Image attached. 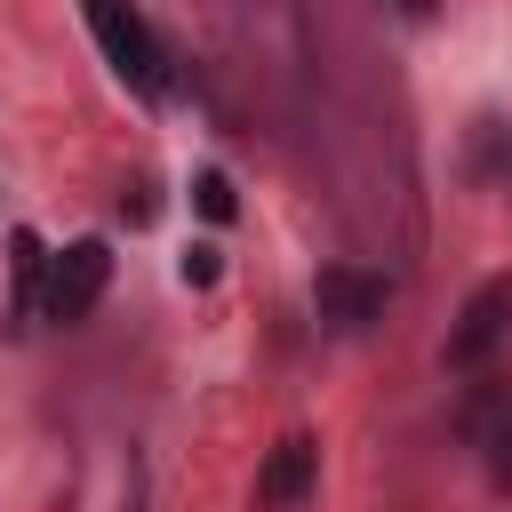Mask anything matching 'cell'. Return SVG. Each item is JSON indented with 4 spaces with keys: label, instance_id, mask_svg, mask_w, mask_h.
<instances>
[{
    "label": "cell",
    "instance_id": "6da1fadb",
    "mask_svg": "<svg viewBox=\"0 0 512 512\" xmlns=\"http://www.w3.org/2000/svg\"><path fill=\"white\" fill-rule=\"evenodd\" d=\"M80 16H88V32H96L104 64H112L136 96H160V88H168V48H160V32L144 24L136 0H80Z\"/></svg>",
    "mask_w": 512,
    "mask_h": 512
},
{
    "label": "cell",
    "instance_id": "7a4b0ae2",
    "mask_svg": "<svg viewBox=\"0 0 512 512\" xmlns=\"http://www.w3.org/2000/svg\"><path fill=\"white\" fill-rule=\"evenodd\" d=\"M504 336H512V280L496 272V280H480V288L464 296V312H456L440 360H448L456 376H472V368H488V360L504 352Z\"/></svg>",
    "mask_w": 512,
    "mask_h": 512
},
{
    "label": "cell",
    "instance_id": "3957f363",
    "mask_svg": "<svg viewBox=\"0 0 512 512\" xmlns=\"http://www.w3.org/2000/svg\"><path fill=\"white\" fill-rule=\"evenodd\" d=\"M104 280H112V248H104V240H72V248L48 256V272H40V312H48V320H88L96 296H104Z\"/></svg>",
    "mask_w": 512,
    "mask_h": 512
},
{
    "label": "cell",
    "instance_id": "277c9868",
    "mask_svg": "<svg viewBox=\"0 0 512 512\" xmlns=\"http://www.w3.org/2000/svg\"><path fill=\"white\" fill-rule=\"evenodd\" d=\"M312 304H320V320H328V328L360 336V328H376V320H384V280H376V272H360V264H320Z\"/></svg>",
    "mask_w": 512,
    "mask_h": 512
},
{
    "label": "cell",
    "instance_id": "5b68a950",
    "mask_svg": "<svg viewBox=\"0 0 512 512\" xmlns=\"http://www.w3.org/2000/svg\"><path fill=\"white\" fill-rule=\"evenodd\" d=\"M312 480H320V440L312 432H288V440H272V456L256 472V504L264 512H296L312 496Z\"/></svg>",
    "mask_w": 512,
    "mask_h": 512
},
{
    "label": "cell",
    "instance_id": "8992f818",
    "mask_svg": "<svg viewBox=\"0 0 512 512\" xmlns=\"http://www.w3.org/2000/svg\"><path fill=\"white\" fill-rule=\"evenodd\" d=\"M8 272H16V320H32L40 312V272H48V248H40V232H8Z\"/></svg>",
    "mask_w": 512,
    "mask_h": 512
},
{
    "label": "cell",
    "instance_id": "52a82bcc",
    "mask_svg": "<svg viewBox=\"0 0 512 512\" xmlns=\"http://www.w3.org/2000/svg\"><path fill=\"white\" fill-rule=\"evenodd\" d=\"M192 208H200L208 224H232V208H240V200H232V176H224V168H200V176H192Z\"/></svg>",
    "mask_w": 512,
    "mask_h": 512
},
{
    "label": "cell",
    "instance_id": "ba28073f",
    "mask_svg": "<svg viewBox=\"0 0 512 512\" xmlns=\"http://www.w3.org/2000/svg\"><path fill=\"white\" fill-rule=\"evenodd\" d=\"M480 448H488V480H496V488L512 496V400L496 408V424L480 432Z\"/></svg>",
    "mask_w": 512,
    "mask_h": 512
},
{
    "label": "cell",
    "instance_id": "9c48e42d",
    "mask_svg": "<svg viewBox=\"0 0 512 512\" xmlns=\"http://www.w3.org/2000/svg\"><path fill=\"white\" fill-rule=\"evenodd\" d=\"M176 272H184V288H216V280H224V248H216V240H192V248L176 256Z\"/></svg>",
    "mask_w": 512,
    "mask_h": 512
},
{
    "label": "cell",
    "instance_id": "30bf717a",
    "mask_svg": "<svg viewBox=\"0 0 512 512\" xmlns=\"http://www.w3.org/2000/svg\"><path fill=\"white\" fill-rule=\"evenodd\" d=\"M400 8H408V16H432V0H400Z\"/></svg>",
    "mask_w": 512,
    "mask_h": 512
}]
</instances>
